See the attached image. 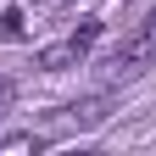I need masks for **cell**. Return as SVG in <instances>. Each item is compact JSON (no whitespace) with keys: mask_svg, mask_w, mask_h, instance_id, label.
<instances>
[{"mask_svg":"<svg viewBox=\"0 0 156 156\" xmlns=\"http://www.w3.org/2000/svg\"><path fill=\"white\" fill-rule=\"evenodd\" d=\"M151 62H156V6L140 17V28H134L123 39V50L112 56V78H140Z\"/></svg>","mask_w":156,"mask_h":156,"instance_id":"6da1fadb","label":"cell"},{"mask_svg":"<svg viewBox=\"0 0 156 156\" xmlns=\"http://www.w3.org/2000/svg\"><path fill=\"white\" fill-rule=\"evenodd\" d=\"M67 117H73V128H101L106 117H112V95H89V101H73V106H67Z\"/></svg>","mask_w":156,"mask_h":156,"instance_id":"7a4b0ae2","label":"cell"},{"mask_svg":"<svg viewBox=\"0 0 156 156\" xmlns=\"http://www.w3.org/2000/svg\"><path fill=\"white\" fill-rule=\"evenodd\" d=\"M78 62H84V56L73 50V39H62V45H45V50L34 56V67H39V73H67V67H78Z\"/></svg>","mask_w":156,"mask_h":156,"instance_id":"3957f363","label":"cell"},{"mask_svg":"<svg viewBox=\"0 0 156 156\" xmlns=\"http://www.w3.org/2000/svg\"><path fill=\"white\" fill-rule=\"evenodd\" d=\"M95 39H101V17H78V28H73V50H78V56H89V50H95Z\"/></svg>","mask_w":156,"mask_h":156,"instance_id":"277c9868","label":"cell"},{"mask_svg":"<svg viewBox=\"0 0 156 156\" xmlns=\"http://www.w3.org/2000/svg\"><path fill=\"white\" fill-rule=\"evenodd\" d=\"M0 34H6V39H23V34H28V23H23V6H11L6 17H0Z\"/></svg>","mask_w":156,"mask_h":156,"instance_id":"5b68a950","label":"cell"},{"mask_svg":"<svg viewBox=\"0 0 156 156\" xmlns=\"http://www.w3.org/2000/svg\"><path fill=\"white\" fill-rule=\"evenodd\" d=\"M11 101H17V78H0V123H6V112H11Z\"/></svg>","mask_w":156,"mask_h":156,"instance_id":"8992f818","label":"cell"},{"mask_svg":"<svg viewBox=\"0 0 156 156\" xmlns=\"http://www.w3.org/2000/svg\"><path fill=\"white\" fill-rule=\"evenodd\" d=\"M39 145H45L39 134H11V140H6V151H39Z\"/></svg>","mask_w":156,"mask_h":156,"instance_id":"52a82bcc","label":"cell"},{"mask_svg":"<svg viewBox=\"0 0 156 156\" xmlns=\"http://www.w3.org/2000/svg\"><path fill=\"white\" fill-rule=\"evenodd\" d=\"M34 6H39V11H50V6H62V0H34Z\"/></svg>","mask_w":156,"mask_h":156,"instance_id":"ba28073f","label":"cell"}]
</instances>
